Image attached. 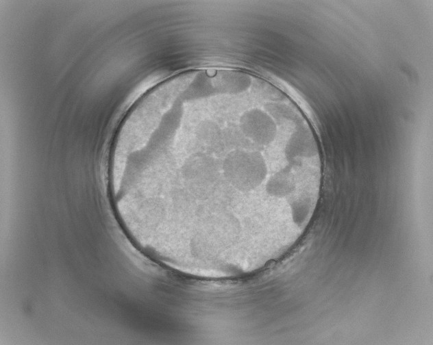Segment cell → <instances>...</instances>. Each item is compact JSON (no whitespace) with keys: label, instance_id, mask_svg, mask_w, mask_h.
Masks as SVG:
<instances>
[{"label":"cell","instance_id":"6da1fadb","mask_svg":"<svg viewBox=\"0 0 433 345\" xmlns=\"http://www.w3.org/2000/svg\"><path fill=\"white\" fill-rule=\"evenodd\" d=\"M264 149H236L226 154L222 164L223 175L225 181L236 191L250 192L264 180L267 165L261 153Z\"/></svg>","mask_w":433,"mask_h":345}]
</instances>
